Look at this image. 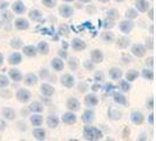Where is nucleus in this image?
<instances>
[{
    "instance_id": "f8f14e48",
    "label": "nucleus",
    "mask_w": 156,
    "mask_h": 141,
    "mask_svg": "<svg viewBox=\"0 0 156 141\" xmlns=\"http://www.w3.org/2000/svg\"><path fill=\"white\" fill-rule=\"evenodd\" d=\"M130 120L135 125H141L144 121V117L142 115V113H140V112H133L132 115H130Z\"/></svg>"
},
{
    "instance_id": "a878e982",
    "label": "nucleus",
    "mask_w": 156,
    "mask_h": 141,
    "mask_svg": "<svg viewBox=\"0 0 156 141\" xmlns=\"http://www.w3.org/2000/svg\"><path fill=\"white\" fill-rule=\"evenodd\" d=\"M37 51L40 52L41 54H48V52H49V46H48V44L45 42V41H41L38 44V47H37Z\"/></svg>"
},
{
    "instance_id": "338daca9",
    "label": "nucleus",
    "mask_w": 156,
    "mask_h": 141,
    "mask_svg": "<svg viewBox=\"0 0 156 141\" xmlns=\"http://www.w3.org/2000/svg\"><path fill=\"white\" fill-rule=\"evenodd\" d=\"M0 27H1V21H0Z\"/></svg>"
},
{
    "instance_id": "2eb2a0df",
    "label": "nucleus",
    "mask_w": 156,
    "mask_h": 141,
    "mask_svg": "<svg viewBox=\"0 0 156 141\" xmlns=\"http://www.w3.org/2000/svg\"><path fill=\"white\" fill-rule=\"evenodd\" d=\"M21 60H23L21 54L18 53V52L12 53V54L9 55V58H8V63H11V65H19V63H21Z\"/></svg>"
},
{
    "instance_id": "3c124183",
    "label": "nucleus",
    "mask_w": 156,
    "mask_h": 141,
    "mask_svg": "<svg viewBox=\"0 0 156 141\" xmlns=\"http://www.w3.org/2000/svg\"><path fill=\"white\" fill-rule=\"evenodd\" d=\"M40 75H41V78H46L47 75H48V72H47V70H41Z\"/></svg>"
},
{
    "instance_id": "aec40b11",
    "label": "nucleus",
    "mask_w": 156,
    "mask_h": 141,
    "mask_svg": "<svg viewBox=\"0 0 156 141\" xmlns=\"http://www.w3.org/2000/svg\"><path fill=\"white\" fill-rule=\"evenodd\" d=\"M12 7H13V11L16 12V14H23V12L26 11V6L23 5L21 1H16Z\"/></svg>"
},
{
    "instance_id": "0e129e2a",
    "label": "nucleus",
    "mask_w": 156,
    "mask_h": 141,
    "mask_svg": "<svg viewBox=\"0 0 156 141\" xmlns=\"http://www.w3.org/2000/svg\"><path fill=\"white\" fill-rule=\"evenodd\" d=\"M63 1H66V2H70V1H73V0H63Z\"/></svg>"
},
{
    "instance_id": "4c0bfd02",
    "label": "nucleus",
    "mask_w": 156,
    "mask_h": 141,
    "mask_svg": "<svg viewBox=\"0 0 156 141\" xmlns=\"http://www.w3.org/2000/svg\"><path fill=\"white\" fill-rule=\"evenodd\" d=\"M11 47L14 49H19L20 47H23V40L21 39H12L11 40Z\"/></svg>"
},
{
    "instance_id": "4d7b16f0",
    "label": "nucleus",
    "mask_w": 156,
    "mask_h": 141,
    "mask_svg": "<svg viewBox=\"0 0 156 141\" xmlns=\"http://www.w3.org/2000/svg\"><path fill=\"white\" fill-rule=\"evenodd\" d=\"M153 14H154V11H153V8H150V9H149V18H150L151 20L154 19V16H153Z\"/></svg>"
},
{
    "instance_id": "09e8293b",
    "label": "nucleus",
    "mask_w": 156,
    "mask_h": 141,
    "mask_svg": "<svg viewBox=\"0 0 156 141\" xmlns=\"http://www.w3.org/2000/svg\"><path fill=\"white\" fill-rule=\"evenodd\" d=\"M95 79H96V81H101V80H103V74L102 73H96Z\"/></svg>"
},
{
    "instance_id": "37998d69",
    "label": "nucleus",
    "mask_w": 156,
    "mask_h": 141,
    "mask_svg": "<svg viewBox=\"0 0 156 141\" xmlns=\"http://www.w3.org/2000/svg\"><path fill=\"white\" fill-rule=\"evenodd\" d=\"M42 4L48 8H53L56 5V0H42Z\"/></svg>"
},
{
    "instance_id": "cd10ccee",
    "label": "nucleus",
    "mask_w": 156,
    "mask_h": 141,
    "mask_svg": "<svg viewBox=\"0 0 156 141\" xmlns=\"http://www.w3.org/2000/svg\"><path fill=\"white\" fill-rule=\"evenodd\" d=\"M30 110L33 112V113H41L42 110H44V106L38 101H34L31 103V106H30Z\"/></svg>"
},
{
    "instance_id": "c03bdc74",
    "label": "nucleus",
    "mask_w": 156,
    "mask_h": 141,
    "mask_svg": "<svg viewBox=\"0 0 156 141\" xmlns=\"http://www.w3.org/2000/svg\"><path fill=\"white\" fill-rule=\"evenodd\" d=\"M114 26H115V25H114V23H113L112 20H105V23H103V27L107 28V30H108V28H113Z\"/></svg>"
},
{
    "instance_id": "9b49d317",
    "label": "nucleus",
    "mask_w": 156,
    "mask_h": 141,
    "mask_svg": "<svg viewBox=\"0 0 156 141\" xmlns=\"http://www.w3.org/2000/svg\"><path fill=\"white\" fill-rule=\"evenodd\" d=\"M86 42L83 40L79 39V38H75V39L72 40V47L75 51H83L86 48Z\"/></svg>"
},
{
    "instance_id": "423d86ee",
    "label": "nucleus",
    "mask_w": 156,
    "mask_h": 141,
    "mask_svg": "<svg viewBox=\"0 0 156 141\" xmlns=\"http://www.w3.org/2000/svg\"><path fill=\"white\" fill-rule=\"evenodd\" d=\"M67 108L70 112H76L80 110V101L76 98H69L67 101Z\"/></svg>"
},
{
    "instance_id": "f3484780",
    "label": "nucleus",
    "mask_w": 156,
    "mask_h": 141,
    "mask_svg": "<svg viewBox=\"0 0 156 141\" xmlns=\"http://www.w3.org/2000/svg\"><path fill=\"white\" fill-rule=\"evenodd\" d=\"M109 75L110 78L114 79V80H120L122 78V70L117 68V67H113L109 70Z\"/></svg>"
},
{
    "instance_id": "6ab92c4d",
    "label": "nucleus",
    "mask_w": 156,
    "mask_h": 141,
    "mask_svg": "<svg viewBox=\"0 0 156 141\" xmlns=\"http://www.w3.org/2000/svg\"><path fill=\"white\" fill-rule=\"evenodd\" d=\"M47 125L49 128H55V127H58L59 125V118L56 117V115H48L47 118Z\"/></svg>"
},
{
    "instance_id": "7ed1b4c3",
    "label": "nucleus",
    "mask_w": 156,
    "mask_h": 141,
    "mask_svg": "<svg viewBox=\"0 0 156 141\" xmlns=\"http://www.w3.org/2000/svg\"><path fill=\"white\" fill-rule=\"evenodd\" d=\"M61 85L67 87V88H72L75 85V79H74V77H72L70 74H65L61 78Z\"/></svg>"
},
{
    "instance_id": "f704fd0d",
    "label": "nucleus",
    "mask_w": 156,
    "mask_h": 141,
    "mask_svg": "<svg viewBox=\"0 0 156 141\" xmlns=\"http://www.w3.org/2000/svg\"><path fill=\"white\" fill-rule=\"evenodd\" d=\"M107 16L109 18L110 20H115L120 16V14H119V11L116 8H112L109 11H107Z\"/></svg>"
},
{
    "instance_id": "de8ad7c7",
    "label": "nucleus",
    "mask_w": 156,
    "mask_h": 141,
    "mask_svg": "<svg viewBox=\"0 0 156 141\" xmlns=\"http://www.w3.org/2000/svg\"><path fill=\"white\" fill-rule=\"evenodd\" d=\"M2 19H4L5 21H9V20L12 19V14H11L9 12H4V13H2Z\"/></svg>"
},
{
    "instance_id": "603ef678",
    "label": "nucleus",
    "mask_w": 156,
    "mask_h": 141,
    "mask_svg": "<svg viewBox=\"0 0 156 141\" xmlns=\"http://www.w3.org/2000/svg\"><path fill=\"white\" fill-rule=\"evenodd\" d=\"M153 101H154V99H153V98H150V99H149V102H148V106H149V108H150V110H153V108H154Z\"/></svg>"
},
{
    "instance_id": "412c9836",
    "label": "nucleus",
    "mask_w": 156,
    "mask_h": 141,
    "mask_svg": "<svg viewBox=\"0 0 156 141\" xmlns=\"http://www.w3.org/2000/svg\"><path fill=\"white\" fill-rule=\"evenodd\" d=\"M41 93L46 96H51L52 94L54 93V87H52L48 84H42L41 85Z\"/></svg>"
},
{
    "instance_id": "69168bd1",
    "label": "nucleus",
    "mask_w": 156,
    "mask_h": 141,
    "mask_svg": "<svg viewBox=\"0 0 156 141\" xmlns=\"http://www.w3.org/2000/svg\"><path fill=\"white\" fill-rule=\"evenodd\" d=\"M115 1H117V2H121V1H125V0H115Z\"/></svg>"
},
{
    "instance_id": "1a4fd4ad",
    "label": "nucleus",
    "mask_w": 156,
    "mask_h": 141,
    "mask_svg": "<svg viewBox=\"0 0 156 141\" xmlns=\"http://www.w3.org/2000/svg\"><path fill=\"white\" fill-rule=\"evenodd\" d=\"M85 103L88 107H94L99 103V99L95 94H87L86 98H85Z\"/></svg>"
},
{
    "instance_id": "6e6d98bb",
    "label": "nucleus",
    "mask_w": 156,
    "mask_h": 141,
    "mask_svg": "<svg viewBox=\"0 0 156 141\" xmlns=\"http://www.w3.org/2000/svg\"><path fill=\"white\" fill-rule=\"evenodd\" d=\"M149 122H150V125L154 124V114H153V113L149 115Z\"/></svg>"
},
{
    "instance_id": "864d4df0",
    "label": "nucleus",
    "mask_w": 156,
    "mask_h": 141,
    "mask_svg": "<svg viewBox=\"0 0 156 141\" xmlns=\"http://www.w3.org/2000/svg\"><path fill=\"white\" fill-rule=\"evenodd\" d=\"M153 61H154V59H153V58H149L146 63H148L149 66H150V67H153V65H154V63H153Z\"/></svg>"
},
{
    "instance_id": "393cba45",
    "label": "nucleus",
    "mask_w": 156,
    "mask_h": 141,
    "mask_svg": "<svg viewBox=\"0 0 156 141\" xmlns=\"http://www.w3.org/2000/svg\"><path fill=\"white\" fill-rule=\"evenodd\" d=\"M33 136H34L37 140H45V138H46V132H45V129H42V128H35V129L33 131Z\"/></svg>"
},
{
    "instance_id": "e433bc0d",
    "label": "nucleus",
    "mask_w": 156,
    "mask_h": 141,
    "mask_svg": "<svg viewBox=\"0 0 156 141\" xmlns=\"http://www.w3.org/2000/svg\"><path fill=\"white\" fill-rule=\"evenodd\" d=\"M142 77L144 79H147V80H153L154 79V72H153V70L146 68V70H142Z\"/></svg>"
},
{
    "instance_id": "e2e57ef3",
    "label": "nucleus",
    "mask_w": 156,
    "mask_h": 141,
    "mask_svg": "<svg viewBox=\"0 0 156 141\" xmlns=\"http://www.w3.org/2000/svg\"><path fill=\"white\" fill-rule=\"evenodd\" d=\"M99 1H101V2H108L109 0H99Z\"/></svg>"
},
{
    "instance_id": "ea45409f",
    "label": "nucleus",
    "mask_w": 156,
    "mask_h": 141,
    "mask_svg": "<svg viewBox=\"0 0 156 141\" xmlns=\"http://www.w3.org/2000/svg\"><path fill=\"white\" fill-rule=\"evenodd\" d=\"M9 85V81H8V79L6 75H2V74H0V87L1 88H4V87H7Z\"/></svg>"
},
{
    "instance_id": "72a5a7b5",
    "label": "nucleus",
    "mask_w": 156,
    "mask_h": 141,
    "mask_svg": "<svg viewBox=\"0 0 156 141\" xmlns=\"http://www.w3.org/2000/svg\"><path fill=\"white\" fill-rule=\"evenodd\" d=\"M137 77H139V72L135 70H130L126 73V79H127V81H134Z\"/></svg>"
},
{
    "instance_id": "a211bd4d",
    "label": "nucleus",
    "mask_w": 156,
    "mask_h": 141,
    "mask_svg": "<svg viewBox=\"0 0 156 141\" xmlns=\"http://www.w3.org/2000/svg\"><path fill=\"white\" fill-rule=\"evenodd\" d=\"M25 84L27 85V86H33V85H35L37 82H38V77L35 75V74H27L26 77H25Z\"/></svg>"
},
{
    "instance_id": "4be33fe9",
    "label": "nucleus",
    "mask_w": 156,
    "mask_h": 141,
    "mask_svg": "<svg viewBox=\"0 0 156 141\" xmlns=\"http://www.w3.org/2000/svg\"><path fill=\"white\" fill-rule=\"evenodd\" d=\"M52 67L54 68L55 70H63V61L62 59H60V58H54V59H52Z\"/></svg>"
},
{
    "instance_id": "39448f33",
    "label": "nucleus",
    "mask_w": 156,
    "mask_h": 141,
    "mask_svg": "<svg viewBox=\"0 0 156 141\" xmlns=\"http://www.w3.org/2000/svg\"><path fill=\"white\" fill-rule=\"evenodd\" d=\"M133 28H134V24L129 19L128 20H123V21H121V24H120V30H121V32L126 33V34L130 33Z\"/></svg>"
},
{
    "instance_id": "f03ea898",
    "label": "nucleus",
    "mask_w": 156,
    "mask_h": 141,
    "mask_svg": "<svg viewBox=\"0 0 156 141\" xmlns=\"http://www.w3.org/2000/svg\"><path fill=\"white\" fill-rule=\"evenodd\" d=\"M31 96H32L31 93H30L27 89H19V91L16 92V99L20 102H23V103L30 101Z\"/></svg>"
},
{
    "instance_id": "a19ab883",
    "label": "nucleus",
    "mask_w": 156,
    "mask_h": 141,
    "mask_svg": "<svg viewBox=\"0 0 156 141\" xmlns=\"http://www.w3.org/2000/svg\"><path fill=\"white\" fill-rule=\"evenodd\" d=\"M68 65H69V67L72 68L73 70H75L76 68H78L79 66V61L76 58H72V59H69V63H68Z\"/></svg>"
},
{
    "instance_id": "473e14b6",
    "label": "nucleus",
    "mask_w": 156,
    "mask_h": 141,
    "mask_svg": "<svg viewBox=\"0 0 156 141\" xmlns=\"http://www.w3.org/2000/svg\"><path fill=\"white\" fill-rule=\"evenodd\" d=\"M114 101L119 103V105H126L127 103V99L123 94L121 93H115L114 94Z\"/></svg>"
},
{
    "instance_id": "ddd939ff",
    "label": "nucleus",
    "mask_w": 156,
    "mask_h": 141,
    "mask_svg": "<svg viewBox=\"0 0 156 141\" xmlns=\"http://www.w3.org/2000/svg\"><path fill=\"white\" fill-rule=\"evenodd\" d=\"M1 114H2V117L5 118L6 120H13V119L16 118V112H14L13 108H11V107H5V108H2Z\"/></svg>"
},
{
    "instance_id": "a18cd8bd",
    "label": "nucleus",
    "mask_w": 156,
    "mask_h": 141,
    "mask_svg": "<svg viewBox=\"0 0 156 141\" xmlns=\"http://www.w3.org/2000/svg\"><path fill=\"white\" fill-rule=\"evenodd\" d=\"M115 88H116V87L114 86V85H112V84H106V86H105V89H106L107 93H112Z\"/></svg>"
},
{
    "instance_id": "c85d7f7f",
    "label": "nucleus",
    "mask_w": 156,
    "mask_h": 141,
    "mask_svg": "<svg viewBox=\"0 0 156 141\" xmlns=\"http://www.w3.org/2000/svg\"><path fill=\"white\" fill-rule=\"evenodd\" d=\"M9 77L12 80H14V81H21L23 80V74L20 73V70H9Z\"/></svg>"
},
{
    "instance_id": "b1692460",
    "label": "nucleus",
    "mask_w": 156,
    "mask_h": 141,
    "mask_svg": "<svg viewBox=\"0 0 156 141\" xmlns=\"http://www.w3.org/2000/svg\"><path fill=\"white\" fill-rule=\"evenodd\" d=\"M136 8L140 12H147L149 8V4L146 0H136Z\"/></svg>"
},
{
    "instance_id": "bb28decb",
    "label": "nucleus",
    "mask_w": 156,
    "mask_h": 141,
    "mask_svg": "<svg viewBox=\"0 0 156 141\" xmlns=\"http://www.w3.org/2000/svg\"><path fill=\"white\" fill-rule=\"evenodd\" d=\"M31 122L33 126H35V127H39V126L42 125V122H44V119H42V117L41 115H39V114H33L31 117Z\"/></svg>"
},
{
    "instance_id": "20e7f679",
    "label": "nucleus",
    "mask_w": 156,
    "mask_h": 141,
    "mask_svg": "<svg viewBox=\"0 0 156 141\" xmlns=\"http://www.w3.org/2000/svg\"><path fill=\"white\" fill-rule=\"evenodd\" d=\"M132 53L133 55L137 56V58H141L146 54V47L141 44H135L133 47H132Z\"/></svg>"
},
{
    "instance_id": "0eeeda50",
    "label": "nucleus",
    "mask_w": 156,
    "mask_h": 141,
    "mask_svg": "<svg viewBox=\"0 0 156 141\" xmlns=\"http://www.w3.org/2000/svg\"><path fill=\"white\" fill-rule=\"evenodd\" d=\"M62 121L67 125H74L76 122V115L73 112H67L62 115Z\"/></svg>"
},
{
    "instance_id": "c9c22d12",
    "label": "nucleus",
    "mask_w": 156,
    "mask_h": 141,
    "mask_svg": "<svg viewBox=\"0 0 156 141\" xmlns=\"http://www.w3.org/2000/svg\"><path fill=\"white\" fill-rule=\"evenodd\" d=\"M137 11L136 9H134V8H129V9H127V12H126V18L127 19H135V18H137Z\"/></svg>"
},
{
    "instance_id": "680f3d73",
    "label": "nucleus",
    "mask_w": 156,
    "mask_h": 141,
    "mask_svg": "<svg viewBox=\"0 0 156 141\" xmlns=\"http://www.w3.org/2000/svg\"><path fill=\"white\" fill-rule=\"evenodd\" d=\"M79 1H81V2H89V1H92V0H79Z\"/></svg>"
},
{
    "instance_id": "5fc2aeb1",
    "label": "nucleus",
    "mask_w": 156,
    "mask_h": 141,
    "mask_svg": "<svg viewBox=\"0 0 156 141\" xmlns=\"http://www.w3.org/2000/svg\"><path fill=\"white\" fill-rule=\"evenodd\" d=\"M92 89H93L94 92L99 91V89H100V85H98V84H96V85H93V86H92Z\"/></svg>"
},
{
    "instance_id": "7c9ffc66",
    "label": "nucleus",
    "mask_w": 156,
    "mask_h": 141,
    "mask_svg": "<svg viewBox=\"0 0 156 141\" xmlns=\"http://www.w3.org/2000/svg\"><path fill=\"white\" fill-rule=\"evenodd\" d=\"M130 44V40L128 39L127 37H120L117 39V46L120 48H127Z\"/></svg>"
},
{
    "instance_id": "dca6fc26",
    "label": "nucleus",
    "mask_w": 156,
    "mask_h": 141,
    "mask_svg": "<svg viewBox=\"0 0 156 141\" xmlns=\"http://www.w3.org/2000/svg\"><path fill=\"white\" fill-rule=\"evenodd\" d=\"M94 118H95V113L93 110H88L82 114V121L86 122V124H90L94 121Z\"/></svg>"
},
{
    "instance_id": "58836bf2",
    "label": "nucleus",
    "mask_w": 156,
    "mask_h": 141,
    "mask_svg": "<svg viewBox=\"0 0 156 141\" xmlns=\"http://www.w3.org/2000/svg\"><path fill=\"white\" fill-rule=\"evenodd\" d=\"M102 39L105 40L106 42H112L114 40V35H113V33L105 32V33H102Z\"/></svg>"
},
{
    "instance_id": "8fccbe9b",
    "label": "nucleus",
    "mask_w": 156,
    "mask_h": 141,
    "mask_svg": "<svg viewBox=\"0 0 156 141\" xmlns=\"http://www.w3.org/2000/svg\"><path fill=\"white\" fill-rule=\"evenodd\" d=\"M67 33H68V30H67V27H66V26L60 27V34H67Z\"/></svg>"
},
{
    "instance_id": "6e6552de",
    "label": "nucleus",
    "mask_w": 156,
    "mask_h": 141,
    "mask_svg": "<svg viewBox=\"0 0 156 141\" xmlns=\"http://www.w3.org/2000/svg\"><path fill=\"white\" fill-rule=\"evenodd\" d=\"M59 12H60V16H62V18H70V16H73V13H74L73 8L70 7V6H68V5H62V6H60Z\"/></svg>"
},
{
    "instance_id": "9d476101",
    "label": "nucleus",
    "mask_w": 156,
    "mask_h": 141,
    "mask_svg": "<svg viewBox=\"0 0 156 141\" xmlns=\"http://www.w3.org/2000/svg\"><path fill=\"white\" fill-rule=\"evenodd\" d=\"M14 25H16V30H19V31H25V30H27V28L30 27L28 20H26V19H23V18L16 19Z\"/></svg>"
},
{
    "instance_id": "c756f323",
    "label": "nucleus",
    "mask_w": 156,
    "mask_h": 141,
    "mask_svg": "<svg viewBox=\"0 0 156 141\" xmlns=\"http://www.w3.org/2000/svg\"><path fill=\"white\" fill-rule=\"evenodd\" d=\"M121 112H119L116 108H109L108 110V117L112 119V120H119V119H121Z\"/></svg>"
},
{
    "instance_id": "bf43d9fd",
    "label": "nucleus",
    "mask_w": 156,
    "mask_h": 141,
    "mask_svg": "<svg viewBox=\"0 0 156 141\" xmlns=\"http://www.w3.org/2000/svg\"><path fill=\"white\" fill-rule=\"evenodd\" d=\"M4 63V56H2V54L0 53V66Z\"/></svg>"
},
{
    "instance_id": "052dcab7",
    "label": "nucleus",
    "mask_w": 156,
    "mask_h": 141,
    "mask_svg": "<svg viewBox=\"0 0 156 141\" xmlns=\"http://www.w3.org/2000/svg\"><path fill=\"white\" fill-rule=\"evenodd\" d=\"M7 5H8V2H2L0 7H1V8H5V7H7Z\"/></svg>"
},
{
    "instance_id": "13d9d810",
    "label": "nucleus",
    "mask_w": 156,
    "mask_h": 141,
    "mask_svg": "<svg viewBox=\"0 0 156 141\" xmlns=\"http://www.w3.org/2000/svg\"><path fill=\"white\" fill-rule=\"evenodd\" d=\"M59 55L62 56V58H66V56H67V53H66L65 51H60V52H59Z\"/></svg>"
},
{
    "instance_id": "79ce46f5",
    "label": "nucleus",
    "mask_w": 156,
    "mask_h": 141,
    "mask_svg": "<svg viewBox=\"0 0 156 141\" xmlns=\"http://www.w3.org/2000/svg\"><path fill=\"white\" fill-rule=\"evenodd\" d=\"M120 86H121V89L125 91V92H128V91L130 89V84H129V81H127V80H122L121 84H120Z\"/></svg>"
},
{
    "instance_id": "2f4dec72",
    "label": "nucleus",
    "mask_w": 156,
    "mask_h": 141,
    "mask_svg": "<svg viewBox=\"0 0 156 141\" xmlns=\"http://www.w3.org/2000/svg\"><path fill=\"white\" fill-rule=\"evenodd\" d=\"M30 18H31L32 20H34V21H39L42 18V14H41V12H40L39 9H32L31 12H30Z\"/></svg>"
},
{
    "instance_id": "49530a36",
    "label": "nucleus",
    "mask_w": 156,
    "mask_h": 141,
    "mask_svg": "<svg viewBox=\"0 0 156 141\" xmlns=\"http://www.w3.org/2000/svg\"><path fill=\"white\" fill-rule=\"evenodd\" d=\"M83 65H85V67H86L88 70H94V63H90V61H88V60H86L85 63H83Z\"/></svg>"
},
{
    "instance_id": "4468645a",
    "label": "nucleus",
    "mask_w": 156,
    "mask_h": 141,
    "mask_svg": "<svg viewBox=\"0 0 156 141\" xmlns=\"http://www.w3.org/2000/svg\"><path fill=\"white\" fill-rule=\"evenodd\" d=\"M103 60V53L100 49H94L92 52V61L94 63H100Z\"/></svg>"
},
{
    "instance_id": "5701e85b",
    "label": "nucleus",
    "mask_w": 156,
    "mask_h": 141,
    "mask_svg": "<svg viewBox=\"0 0 156 141\" xmlns=\"http://www.w3.org/2000/svg\"><path fill=\"white\" fill-rule=\"evenodd\" d=\"M23 52L25 55H27V56H35L37 55V47L32 46V45H30V46H25L23 48Z\"/></svg>"
},
{
    "instance_id": "f257e3e1",
    "label": "nucleus",
    "mask_w": 156,
    "mask_h": 141,
    "mask_svg": "<svg viewBox=\"0 0 156 141\" xmlns=\"http://www.w3.org/2000/svg\"><path fill=\"white\" fill-rule=\"evenodd\" d=\"M83 136H85L86 140L96 141V140H100L102 138V132L99 128H96V127L86 126L83 128Z\"/></svg>"
}]
</instances>
